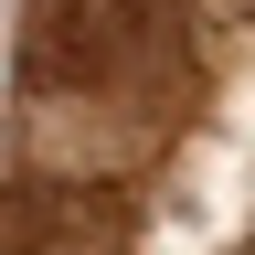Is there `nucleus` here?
<instances>
[{
	"mask_svg": "<svg viewBox=\"0 0 255 255\" xmlns=\"http://www.w3.org/2000/svg\"><path fill=\"white\" fill-rule=\"evenodd\" d=\"M202 85L191 0H21V170L32 181H128L170 149V117Z\"/></svg>",
	"mask_w": 255,
	"mask_h": 255,
	"instance_id": "1",
	"label": "nucleus"
},
{
	"mask_svg": "<svg viewBox=\"0 0 255 255\" xmlns=\"http://www.w3.org/2000/svg\"><path fill=\"white\" fill-rule=\"evenodd\" d=\"M0 255H128V223L75 181L0 191Z\"/></svg>",
	"mask_w": 255,
	"mask_h": 255,
	"instance_id": "2",
	"label": "nucleus"
}]
</instances>
